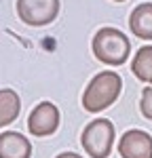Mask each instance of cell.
Returning a JSON list of instances; mask_svg holds the SVG:
<instances>
[{"label":"cell","instance_id":"8","mask_svg":"<svg viewBox=\"0 0 152 158\" xmlns=\"http://www.w3.org/2000/svg\"><path fill=\"white\" fill-rule=\"evenodd\" d=\"M129 27L137 38L152 40V2L137 4L129 15Z\"/></svg>","mask_w":152,"mask_h":158},{"label":"cell","instance_id":"13","mask_svg":"<svg viewBox=\"0 0 152 158\" xmlns=\"http://www.w3.org/2000/svg\"><path fill=\"white\" fill-rule=\"evenodd\" d=\"M114 2H125V0H114Z\"/></svg>","mask_w":152,"mask_h":158},{"label":"cell","instance_id":"9","mask_svg":"<svg viewBox=\"0 0 152 158\" xmlns=\"http://www.w3.org/2000/svg\"><path fill=\"white\" fill-rule=\"evenodd\" d=\"M21 110V101L19 95L13 89H0V127L11 124Z\"/></svg>","mask_w":152,"mask_h":158},{"label":"cell","instance_id":"7","mask_svg":"<svg viewBox=\"0 0 152 158\" xmlns=\"http://www.w3.org/2000/svg\"><path fill=\"white\" fill-rule=\"evenodd\" d=\"M32 143L30 139L15 131L0 133V158H30Z\"/></svg>","mask_w":152,"mask_h":158},{"label":"cell","instance_id":"11","mask_svg":"<svg viewBox=\"0 0 152 158\" xmlns=\"http://www.w3.org/2000/svg\"><path fill=\"white\" fill-rule=\"evenodd\" d=\"M139 110H141V114H144L148 120H152V86L144 89L141 101H139Z\"/></svg>","mask_w":152,"mask_h":158},{"label":"cell","instance_id":"2","mask_svg":"<svg viewBox=\"0 0 152 158\" xmlns=\"http://www.w3.org/2000/svg\"><path fill=\"white\" fill-rule=\"evenodd\" d=\"M93 53L101 63L108 65H123L129 59L131 42L129 38L116 27H101L93 38Z\"/></svg>","mask_w":152,"mask_h":158},{"label":"cell","instance_id":"6","mask_svg":"<svg viewBox=\"0 0 152 158\" xmlns=\"http://www.w3.org/2000/svg\"><path fill=\"white\" fill-rule=\"evenodd\" d=\"M118 152L123 158H152V135L141 129L127 131L118 141Z\"/></svg>","mask_w":152,"mask_h":158},{"label":"cell","instance_id":"12","mask_svg":"<svg viewBox=\"0 0 152 158\" xmlns=\"http://www.w3.org/2000/svg\"><path fill=\"white\" fill-rule=\"evenodd\" d=\"M55 158H82V156H78V154H74V152H61L59 156H55Z\"/></svg>","mask_w":152,"mask_h":158},{"label":"cell","instance_id":"4","mask_svg":"<svg viewBox=\"0 0 152 158\" xmlns=\"http://www.w3.org/2000/svg\"><path fill=\"white\" fill-rule=\"evenodd\" d=\"M17 15L27 25H49L59 15V0H17Z\"/></svg>","mask_w":152,"mask_h":158},{"label":"cell","instance_id":"5","mask_svg":"<svg viewBox=\"0 0 152 158\" xmlns=\"http://www.w3.org/2000/svg\"><path fill=\"white\" fill-rule=\"evenodd\" d=\"M59 127V110L51 101H40L27 116V131L34 137L53 135Z\"/></svg>","mask_w":152,"mask_h":158},{"label":"cell","instance_id":"10","mask_svg":"<svg viewBox=\"0 0 152 158\" xmlns=\"http://www.w3.org/2000/svg\"><path fill=\"white\" fill-rule=\"evenodd\" d=\"M131 72L141 82L152 85V47H141L131 61Z\"/></svg>","mask_w":152,"mask_h":158},{"label":"cell","instance_id":"1","mask_svg":"<svg viewBox=\"0 0 152 158\" xmlns=\"http://www.w3.org/2000/svg\"><path fill=\"white\" fill-rule=\"evenodd\" d=\"M123 80L116 72H99L95 74V78H91L82 93V106L87 112H101L108 106H112L120 95Z\"/></svg>","mask_w":152,"mask_h":158},{"label":"cell","instance_id":"3","mask_svg":"<svg viewBox=\"0 0 152 158\" xmlns=\"http://www.w3.org/2000/svg\"><path fill=\"white\" fill-rule=\"evenodd\" d=\"M80 143L91 158H108L114 143V124L108 118H95L85 127Z\"/></svg>","mask_w":152,"mask_h":158}]
</instances>
